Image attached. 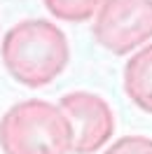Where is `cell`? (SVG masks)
Returning a JSON list of instances; mask_svg holds the SVG:
<instances>
[{"label":"cell","mask_w":152,"mask_h":154,"mask_svg":"<svg viewBox=\"0 0 152 154\" xmlns=\"http://www.w3.org/2000/svg\"><path fill=\"white\" fill-rule=\"evenodd\" d=\"M103 154H152V138L147 135H124L105 147Z\"/></svg>","instance_id":"cell-7"},{"label":"cell","mask_w":152,"mask_h":154,"mask_svg":"<svg viewBox=\"0 0 152 154\" xmlns=\"http://www.w3.org/2000/svg\"><path fill=\"white\" fill-rule=\"evenodd\" d=\"M2 66L12 79L28 89L47 87L66 70L70 61L66 33L47 19L14 23L0 45Z\"/></svg>","instance_id":"cell-1"},{"label":"cell","mask_w":152,"mask_h":154,"mask_svg":"<svg viewBox=\"0 0 152 154\" xmlns=\"http://www.w3.org/2000/svg\"><path fill=\"white\" fill-rule=\"evenodd\" d=\"M124 91L133 105L152 115V45L141 47L124 66Z\"/></svg>","instance_id":"cell-5"},{"label":"cell","mask_w":152,"mask_h":154,"mask_svg":"<svg viewBox=\"0 0 152 154\" xmlns=\"http://www.w3.org/2000/svg\"><path fill=\"white\" fill-rule=\"evenodd\" d=\"M59 107L73 126V152L96 154L115 133V115L108 100L91 91H70L61 96Z\"/></svg>","instance_id":"cell-4"},{"label":"cell","mask_w":152,"mask_h":154,"mask_svg":"<svg viewBox=\"0 0 152 154\" xmlns=\"http://www.w3.org/2000/svg\"><path fill=\"white\" fill-rule=\"evenodd\" d=\"M96 42L115 56L152 40V0H103L94 14Z\"/></svg>","instance_id":"cell-3"},{"label":"cell","mask_w":152,"mask_h":154,"mask_svg":"<svg viewBox=\"0 0 152 154\" xmlns=\"http://www.w3.org/2000/svg\"><path fill=\"white\" fill-rule=\"evenodd\" d=\"M2 154H70L73 126L59 103L30 98L0 117Z\"/></svg>","instance_id":"cell-2"},{"label":"cell","mask_w":152,"mask_h":154,"mask_svg":"<svg viewBox=\"0 0 152 154\" xmlns=\"http://www.w3.org/2000/svg\"><path fill=\"white\" fill-rule=\"evenodd\" d=\"M42 5L56 19L68 23H82L98 12L103 0H42Z\"/></svg>","instance_id":"cell-6"}]
</instances>
